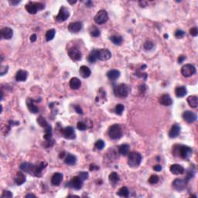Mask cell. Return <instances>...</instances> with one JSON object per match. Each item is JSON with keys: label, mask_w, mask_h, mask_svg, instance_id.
Here are the masks:
<instances>
[{"label": "cell", "mask_w": 198, "mask_h": 198, "mask_svg": "<svg viewBox=\"0 0 198 198\" xmlns=\"http://www.w3.org/2000/svg\"><path fill=\"white\" fill-rule=\"evenodd\" d=\"M63 174L60 172H55L51 177V183L53 186H59L63 179Z\"/></svg>", "instance_id": "d6986e66"}, {"label": "cell", "mask_w": 198, "mask_h": 198, "mask_svg": "<svg viewBox=\"0 0 198 198\" xmlns=\"http://www.w3.org/2000/svg\"><path fill=\"white\" fill-rule=\"evenodd\" d=\"M26 197H36V195L32 194V193H29L26 196Z\"/></svg>", "instance_id": "11a10c76"}, {"label": "cell", "mask_w": 198, "mask_h": 198, "mask_svg": "<svg viewBox=\"0 0 198 198\" xmlns=\"http://www.w3.org/2000/svg\"><path fill=\"white\" fill-rule=\"evenodd\" d=\"M124 109H125V107L124 105L121 104H118L116 106H115V108H114V111L118 115H121L124 111Z\"/></svg>", "instance_id": "74e56055"}, {"label": "cell", "mask_w": 198, "mask_h": 198, "mask_svg": "<svg viewBox=\"0 0 198 198\" xmlns=\"http://www.w3.org/2000/svg\"><path fill=\"white\" fill-rule=\"evenodd\" d=\"M159 179V178L157 175H152L148 179V183H151V184H155V183H158Z\"/></svg>", "instance_id": "ab89813d"}, {"label": "cell", "mask_w": 198, "mask_h": 198, "mask_svg": "<svg viewBox=\"0 0 198 198\" xmlns=\"http://www.w3.org/2000/svg\"><path fill=\"white\" fill-rule=\"evenodd\" d=\"M79 73H80V75L83 78H87L91 74V71H90V68L87 66H81L79 69Z\"/></svg>", "instance_id": "cb8c5ba5"}, {"label": "cell", "mask_w": 198, "mask_h": 198, "mask_svg": "<svg viewBox=\"0 0 198 198\" xmlns=\"http://www.w3.org/2000/svg\"><path fill=\"white\" fill-rule=\"evenodd\" d=\"M108 135L111 139H119L122 136V130L118 124H114L108 128Z\"/></svg>", "instance_id": "3957f363"}, {"label": "cell", "mask_w": 198, "mask_h": 198, "mask_svg": "<svg viewBox=\"0 0 198 198\" xmlns=\"http://www.w3.org/2000/svg\"><path fill=\"white\" fill-rule=\"evenodd\" d=\"M60 132L62 134V136L67 139H73L75 138V132L73 127L67 126L60 129Z\"/></svg>", "instance_id": "30bf717a"}, {"label": "cell", "mask_w": 198, "mask_h": 198, "mask_svg": "<svg viewBox=\"0 0 198 198\" xmlns=\"http://www.w3.org/2000/svg\"><path fill=\"white\" fill-rule=\"evenodd\" d=\"M114 95L118 97H126L128 94V87L126 84H120L114 87Z\"/></svg>", "instance_id": "5b68a950"}, {"label": "cell", "mask_w": 198, "mask_h": 198, "mask_svg": "<svg viewBox=\"0 0 198 198\" xmlns=\"http://www.w3.org/2000/svg\"><path fill=\"white\" fill-rule=\"evenodd\" d=\"M110 40L115 45H121L122 43V37L121 36H118V35H114L110 37Z\"/></svg>", "instance_id": "d590c367"}, {"label": "cell", "mask_w": 198, "mask_h": 198, "mask_svg": "<svg viewBox=\"0 0 198 198\" xmlns=\"http://www.w3.org/2000/svg\"><path fill=\"white\" fill-rule=\"evenodd\" d=\"M104 145H105L104 142L103 141V140H101V139L97 140V142L94 143V147L97 148V150H101V149H103L104 147Z\"/></svg>", "instance_id": "f35d334b"}, {"label": "cell", "mask_w": 198, "mask_h": 198, "mask_svg": "<svg viewBox=\"0 0 198 198\" xmlns=\"http://www.w3.org/2000/svg\"><path fill=\"white\" fill-rule=\"evenodd\" d=\"M94 22L97 24H99V25L105 23L108 19V12H106L105 10H103V9L98 11L97 13L95 15V16H94Z\"/></svg>", "instance_id": "9c48e42d"}, {"label": "cell", "mask_w": 198, "mask_h": 198, "mask_svg": "<svg viewBox=\"0 0 198 198\" xmlns=\"http://www.w3.org/2000/svg\"><path fill=\"white\" fill-rule=\"evenodd\" d=\"M187 102L189 105L193 108H197L198 97L195 95H190L187 97Z\"/></svg>", "instance_id": "f546056e"}, {"label": "cell", "mask_w": 198, "mask_h": 198, "mask_svg": "<svg viewBox=\"0 0 198 198\" xmlns=\"http://www.w3.org/2000/svg\"><path fill=\"white\" fill-rule=\"evenodd\" d=\"M2 197H12V193L10 191H9V190H5L2 193Z\"/></svg>", "instance_id": "7dc6e473"}, {"label": "cell", "mask_w": 198, "mask_h": 198, "mask_svg": "<svg viewBox=\"0 0 198 198\" xmlns=\"http://www.w3.org/2000/svg\"><path fill=\"white\" fill-rule=\"evenodd\" d=\"M70 16V11L67 9V7L62 6L60 7V11H59L58 14L55 17V19L58 22H64L68 19Z\"/></svg>", "instance_id": "ba28073f"}, {"label": "cell", "mask_w": 198, "mask_h": 198, "mask_svg": "<svg viewBox=\"0 0 198 198\" xmlns=\"http://www.w3.org/2000/svg\"><path fill=\"white\" fill-rule=\"evenodd\" d=\"M28 77V72L23 70H19L15 74V80L17 81H25Z\"/></svg>", "instance_id": "7402d4cb"}, {"label": "cell", "mask_w": 198, "mask_h": 198, "mask_svg": "<svg viewBox=\"0 0 198 198\" xmlns=\"http://www.w3.org/2000/svg\"><path fill=\"white\" fill-rule=\"evenodd\" d=\"M159 101L162 105L164 106H170L172 104V100L170 96L167 94H162L159 99Z\"/></svg>", "instance_id": "e0dca14e"}, {"label": "cell", "mask_w": 198, "mask_h": 198, "mask_svg": "<svg viewBox=\"0 0 198 198\" xmlns=\"http://www.w3.org/2000/svg\"><path fill=\"white\" fill-rule=\"evenodd\" d=\"M170 172L175 175L183 174L184 172V168L179 164H173L170 166Z\"/></svg>", "instance_id": "44dd1931"}, {"label": "cell", "mask_w": 198, "mask_h": 198, "mask_svg": "<svg viewBox=\"0 0 198 198\" xmlns=\"http://www.w3.org/2000/svg\"><path fill=\"white\" fill-rule=\"evenodd\" d=\"M97 60H98L97 55V50H94L89 53L88 56H87V60L89 63H94Z\"/></svg>", "instance_id": "d6a6232c"}, {"label": "cell", "mask_w": 198, "mask_h": 198, "mask_svg": "<svg viewBox=\"0 0 198 198\" xmlns=\"http://www.w3.org/2000/svg\"><path fill=\"white\" fill-rule=\"evenodd\" d=\"M185 59H186V56H183V55H180V56L178 57V63H182L183 61H184Z\"/></svg>", "instance_id": "681fc988"}, {"label": "cell", "mask_w": 198, "mask_h": 198, "mask_svg": "<svg viewBox=\"0 0 198 198\" xmlns=\"http://www.w3.org/2000/svg\"><path fill=\"white\" fill-rule=\"evenodd\" d=\"M128 150H129V145L128 144H122V145H121L118 147V152L122 155H127Z\"/></svg>", "instance_id": "836d02e7"}, {"label": "cell", "mask_w": 198, "mask_h": 198, "mask_svg": "<svg viewBox=\"0 0 198 198\" xmlns=\"http://www.w3.org/2000/svg\"><path fill=\"white\" fill-rule=\"evenodd\" d=\"M8 70H9V66H2L0 69V75L3 76L8 72Z\"/></svg>", "instance_id": "f6af8a7d"}, {"label": "cell", "mask_w": 198, "mask_h": 198, "mask_svg": "<svg viewBox=\"0 0 198 198\" xmlns=\"http://www.w3.org/2000/svg\"><path fill=\"white\" fill-rule=\"evenodd\" d=\"M19 2H20V1H12V2H10V3L12 5H17Z\"/></svg>", "instance_id": "db71d44e"}, {"label": "cell", "mask_w": 198, "mask_h": 198, "mask_svg": "<svg viewBox=\"0 0 198 198\" xmlns=\"http://www.w3.org/2000/svg\"><path fill=\"white\" fill-rule=\"evenodd\" d=\"M186 183H187V182L185 179L177 178L172 182V187L178 191H182L186 188Z\"/></svg>", "instance_id": "4fadbf2b"}, {"label": "cell", "mask_w": 198, "mask_h": 198, "mask_svg": "<svg viewBox=\"0 0 198 198\" xmlns=\"http://www.w3.org/2000/svg\"><path fill=\"white\" fill-rule=\"evenodd\" d=\"M195 73H196V67L193 64H190V63L185 64L181 68V73L185 77H191Z\"/></svg>", "instance_id": "52a82bcc"}, {"label": "cell", "mask_w": 198, "mask_h": 198, "mask_svg": "<svg viewBox=\"0 0 198 198\" xmlns=\"http://www.w3.org/2000/svg\"><path fill=\"white\" fill-rule=\"evenodd\" d=\"M64 162L65 163L69 165V166H73V165L76 164V162H77V158L73 154L68 153L67 154L66 157H65Z\"/></svg>", "instance_id": "d4e9b609"}, {"label": "cell", "mask_w": 198, "mask_h": 198, "mask_svg": "<svg viewBox=\"0 0 198 198\" xmlns=\"http://www.w3.org/2000/svg\"><path fill=\"white\" fill-rule=\"evenodd\" d=\"M77 129L80 130V131H84L87 128V125L83 121H79L77 124Z\"/></svg>", "instance_id": "60d3db41"}, {"label": "cell", "mask_w": 198, "mask_h": 198, "mask_svg": "<svg viewBox=\"0 0 198 198\" xmlns=\"http://www.w3.org/2000/svg\"><path fill=\"white\" fill-rule=\"evenodd\" d=\"M55 34H56V31H55L54 29H50L49 30L46 31V35H45V37H46V41H50L54 38Z\"/></svg>", "instance_id": "e575fe53"}, {"label": "cell", "mask_w": 198, "mask_h": 198, "mask_svg": "<svg viewBox=\"0 0 198 198\" xmlns=\"http://www.w3.org/2000/svg\"><path fill=\"white\" fill-rule=\"evenodd\" d=\"M26 11L30 14H36L38 11H40L45 8L44 4L41 2H29L25 6Z\"/></svg>", "instance_id": "277c9868"}, {"label": "cell", "mask_w": 198, "mask_h": 198, "mask_svg": "<svg viewBox=\"0 0 198 198\" xmlns=\"http://www.w3.org/2000/svg\"><path fill=\"white\" fill-rule=\"evenodd\" d=\"M189 34L192 36H196L198 35V29L196 27H193L189 29Z\"/></svg>", "instance_id": "bcb514c9"}, {"label": "cell", "mask_w": 198, "mask_h": 198, "mask_svg": "<svg viewBox=\"0 0 198 198\" xmlns=\"http://www.w3.org/2000/svg\"><path fill=\"white\" fill-rule=\"evenodd\" d=\"M180 129H181L180 126L178 125L177 124H175V125H172V128H170L169 132V138H176V137L179 135V133H180Z\"/></svg>", "instance_id": "ffe728a7"}, {"label": "cell", "mask_w": 198, "mask_h": 198, "mask_svg": "<svg viewBox=\"0 0 198 198\" xmlns=\"http://www.w3.org/2000/svg\"><path fill=\"white\" fill-rule=\"evenodd\" d=\"M37 39V36L36 34H32V36H30V41L31 42H35Z\"/></svg>", "instance_id": "816d5d0a"}, {"label": "cell", "mask_w": 198, "mask_h": 198, "mask_svg": "<svg viewBox=\"0 0 198 198\" xmlns=\"http://www.w3.org/2000/svg\"><path fill=\"white\" fill-rule=\"evenodd\" d=\"M97 59L100 60H108L111 57V53L108 49L97 50Z\"/></svg>", "instance_id": "8fae6325"}, {"label": "cell", "mask_w": 198, "mask_h": 198, "mask_svg": "<svg viewBox=\"0 0 198 198\" xmlns=\"http://www.w3.org/2000/svg\"><path fill=\"white\" fill-rule=\"evenodd\" d=\"M108 179H109V182L111 185L115 186L119 181V176H118L117 172H111L108 176Z\"/></svg>", "instance_id": "f1b7e54d"}, {"label": "cell", "mask_w": 198, "mask_h": 198, "mask_svg": "<svg viewBox=\"0 0 198 198\" xmlns=\"http://www.w3.org/2000/svg\"><path fill=\"white\" fill-rule=\"evenodd\" d=\"M68 185H70L69 186H71L73 189H80L82 188V186H83V180L79 177V176H74L70 179Z\"/></svg>", "instance_id": "5bb4252c"}, {"label": "cell", "mask_w": 198, "mask_h": 198, "mask_svg": "<svg viewBox=\"0 0 198 198\" xmlns=\"http://www.w3.org/2000/svg\"><path fill=\"white\" fill-rule=\"evenodd\" d=\"M142 155L139 152H130L128 156V165L131 168H137L142 162Z\"/></svg>", "instance_id": "7a4b0ae2"}, {"label": "cell", "mask_w": 198, "mask_h": 198, "mask_svg": "<svg viewBox=\"0 0 198 198\" xmlns=\"http://www.w3.org/2000/svg\"><path fill=\"white\" fill-rule=\"evenodd\" d=\"M117 195L121 197H128L129 196V190L126 186H122L118 190Z\"/></svg>", "instance_id": "1f68e13d"}, {"label": "cell", "mask_w": 198, "mask_h": 198, "mask_svg": "<svg viewBox=\"0 0 198 198\" xmlns=\"http://www.w3.org/2000/svg\"><path fill=\"white\" fill-rule=\"evenodd\" d=\"M13 35V31L9 27H4L1 29V36L5 39H10Z\"/></svg>", "instance_id": "ac0fdd59"}, {"label": "cell", "mask_w": 198, "mask_h": 198, "mask_svg": "<svg viewBox=\"0 0 198 198\" xmlns=\"http://www.w3.org/2000/svg\"><path fill=\"white\" fill-rule=\"evenodd\" d=\"M33 102H34V101H33L32 98H28L27 100H26V104H27V107L28 108H29V111L36 114V113H37L38 111H39V108L35 105Z\"/></svg>", "instance_id": "484cf974"}, {"label": "cell", "mask_w": 198, "mask_h": 198, "mask_svg": "<svg viewBox=\"0 0 198 198\" xmlns=\"http://www.w3.org/2000/svg\"><path fill=\"white\" fill-rule=\"evenodd\" d=\"M187 94V90L184 86H179L175 89V94L178 97H183Z\"/></svg>", "instance_id": "83f0119b"}, {"label": "cell", "mask_w": 198, "mask_h": 198, "mask_svg": "<svg viewBox=\"0 0 198 198\" xmlns=\"http://www.w3.org/2000/svg\"><path fill=\"white\" fill-rule=\"evenodd\" d=\"M90 34L93 37H97V36L101 35V32H100L99 29H97L96 26H92L90 29Z\"/></svg>", "instance_id": "8d00e7d4"}, {"label": "cell", "mask_w": 198, "mask_h": 198, "mask_svg": "<svg viewBox=\"0 0 198 198\" xmlns=\"http://www.w3.org/2000/svg\"><path fill=\"white\" fill-rule=\"evenodd\" d=\"M178 154L182 159H188L193 154V149L187 145H179Z\"/></svg>", "instance_id": "8992f818"}, {"label": "cell", "mask_w": 198, "mask_h": 198, "mask_svg": "<svg viewBox=\"0 0 198 198\" xmlns=\"http://www.w3.org/2000/svg\"><path fill=\"white\" fill-rule=\"evenodd\" d=\"M153 169L156 172H159V171L162 170V166L160 165H155V166H153Z\"/></svg>", "instance_id": "f907efd6"}, {"label": "cell", "mask_w": 198, "mask_h": 198, "mask_svg": "<svg viewBox=\"0 0 198 198\" xmlns=\"http://www.w3.org/2000/svg\"><path fill=\"white\" fill-rule=\"evenodd\" d=\"M46 166V163L45 162H41L39 165H35V164L30 163V162H22L20 164V169L25 172H27L29 174H33L36 176H40V173L45 166Z\"/></svg>", "instance_id": "6da1fadb"}, {"label": "cell", "mask_w": 198, "mask_h": 198, "mask_svg": "<svg viewBox=\"0 0 198 198\" xmlns=\"http://www.w3.org/2000/svg\"><path fill=\"white\" fill-rule=\"evenodd\" d=\"M120 73L119 70H110L109 71H108L107 73V77L109 80H115L120 77Z\"/></svg>", "instance_id": "4316f807"}, {"label": "cell", "mask_w": 198, "mask_h": 198, "mask_svg": "<svg viewBox=\"0 0 198 198\" xmlns=\"http://www.w3.org/2000/svg\"><path fill=\"white\" fill-rule=\"evenodd\" d=\"M69 85H70V88L73 90H77L80 88V85H81V82L77 77H72L69 82Z\"/></svg>", "instance_id": "603a6c76"}, {"label": "cell", "mask_w": 198, "mask_h": 198, "mask_svg": "<svg viewBox=\"0 0 198 198\" xmlns=\"http://www.w3.org/2000/svg\"><path fill=\"white\" fill-rule=\"evenodd\" d=\"M88 176L89 175L87 172H80V173H79V177H80L83 181L86 180V179L88 178Z\"/></svg>", "instance_id": "ee69618b"}, {"label": "cell", "mask_w": 198, "mask_h": 198, "mask_svg": "<svg viewBox=\"0 0 198 198\" xmlns=\"http://www.w3.org/2000/svg\"><path fill=\"white\" fill-rule=\"evenodd\" d=\"M153 46L154 44L152 42H150V41H146L143 45L144 49H145L146 50H152V48H153Z\"/></svg>", "instance_id": "b9f144b4"}, {"label": "cell", "mask_w": 198, "mask_h": 198, "mask_svg": "<svg viewBox=\"0 0 198 198\" xmlns=\"http://www.w3.org/2000/svg\"><path fill=\"white\" fill-rule=\"evenodd\" d=\"M83 27L82 22H70L68 25V30L70 32H73V33H77L79 31H80V29Z\"/></svg>", "instance_id": "2e32d148"}, {"label": "cell", "mask_w": 198, "mask_h": 198, "mask_svg": "<svg viewBox=\"0 0 198 198\" xmlns=\"http://www.w3.org/2000/svg\"><path fill=\"white\" fill-rule=\"evenodd\" d=\"M184 36H185V32L182 30V29H177V30L176 31V32H175V36H176L177 39L183 38Z\"/></svg>", "instance_id": "7bdbcfd3"}, {"label": "cell", "mask_w": 198, "mask_h": 198, "mask_svg": "<svg viewBox=\"0 0 198 198\" xmlns=\"http://www.w3.org/2000/svg\"><path fill=\"white\" fill-rule=\"evenodd\" d=\"M86 5H87V7H91L93 5V2H91V1H87V2H86Z\"/></svg>", "instance_id": "f5cc1de1"}, {"label": "cell", "mask_w": 198, "mask_h": 198, "mask_svg": "<svg viewBox=\"0 0 198 198\" xmlns=\"http://www.w3.org/2000/svg\"><path fill=\"white\" fill-rule=\"evenodd\" d=\"M74 109H75V111H77V112L78 113V114H83V111H82V109H81V108H80V106L75 105V106H74Z\"/></svg>", "instance_id": "c3c4849f"}, {"label": "cell", "mask_w": 198, "mask_h": 198, "mask_svg": "<svg viewBox=\"0 0 198 198\" xmlns=\"http://www.w3.org/2000/svg\"><path fill=\"white\" fill-rule=\"evenodd\" d=\"M68 56L73 61H77L81 59V53L77 47H71L68 50Z\"/></svg>", "instance_id": "7c38bea8"}, {"label": "cell", "mask_w": 198, "mask_h": 198, "mask_svg": "<svg viewBox=\"0 0 198 198\" xmlns=\"http://www.w3.org/2000/svg\"><path fill=\"white\" fill-rule=\"evenodd\" d=\"M15 182L17 185H22V183H24L26 182V176L24 175V173L22 172H17V175L15 178Z\"/></svg>", "instance_id": "4dcf8cb0"}, {"label": "cell", "mask_w": 198, "mask_h": 198, "mask_svg": "<svg viewBox=\"0 0 198 198\" xmlns=\"http://www.w3.org/2000/svg\"><path fill=\"white\" fill-rule=\"evenodd\" d=\"M164 37L166 38V39H167V38H168V35L167 34H165V35H164Z\"/></svg>", "instance_id": "9f6ffc18"}, {"label": "cell", "mask_w": 198, "mask_h": 198, "mask_svg": "<svg viewBox=\"0 0 198 198\" xmlns=\"http://www.w3.org/2000/svg\"><path fill=\"white\" fill-rule=\"evenodd\" d=\"M183 118L185 121H186L187 123H193L197 118L196 114L194 112L191 111H185L183 113Z\"/></svg>", "instance_id": "9a60e30c"}]
</instances>
